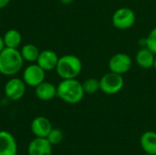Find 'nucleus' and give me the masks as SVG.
<instances>
[{"mask_svg":"<svg viewBox=\"0 0 156 155\" xmlns=\"http://www.w3.org/2000/svg\"><path fill=\"white\" fill-rule=\"evenodd\" d=\"M82 83L76 79H62L57 86V97L69 104L80 103L84 98Z\"/></svg>","mask_w":156,"mask_h":155,"instance_id":"obj_1","label":"nucleus"},{"mask_svg":"<svg viewBox=\"0 0 156 155\" xmlns=\"http://www.w3.org/2000/svg\"><path fill=\"white\" fill-rule=\"evenodd\" d=\"M24 64V59L17 48H5L0 52V73L12 77L17 74Z\"/></svg>","mask_w":156,"mask_h":155,"instance_id":"obj_2","label":"nucleus"},{"mask_svg":"<svg viewBox=\"0 0 156 155\" xmlns=\"http://www.w3.org/2000/svg\"><path fill=\"white\" fill-rule=\"evenodd\" d=\"M82 70V62L75 55L68 54L58 58L56 71L62 79H76Z\"/></svg>","mask_w":156,"mask_h":155,"instance_id":"obj_3","label":"nucleus"},{"mask_svg":"<svg viewBox=\"0 0 156 155\" xmlns=\"http://www.w3.org/2000/svg\"><path fill=\"white\" fill-rule=\"evenodd\" d=\"M124 86L122 75L109 71L100 79V90L107 95H114L120 92Z\"/></svg>","mask_w":156,"mask_h":155,"instance_id":"obj_4","label":"nucleus"},{"mask_svg":"<svg viewBox=\"0 0 156 155\" xmlns=\"http://www.w3.org/2000/svg\"><path fill=\"white\" fill-rule=\"evenodd\" d=\"M136 20L135 13L129 7H121L115 10L112 15V21L114 27L120 30H126L131 28Z\"/></svg>","mask_w":156,"mask_h":155,"instance_id":"obj_5","label":"nucleus"},{"mask_svg":"<svg viewBox=\"0 0 156 155\" xmlns=\"http://www.w3.org/2000/svg\"><path fill=\"white\" fill-rule=\"evenodd\" d=\"M108 66L110 71L123 75L132 69L133 59L126 53H116L110 58Z\"/></svg>","mask_w":156,"mask_h":155,"instance_id":"obj_6","label":"nucleus"},{"mask_svg":"<svg viewBox=\"0 0 156 155\" xmlns=\"http://www.w3.org/2000/svg\"><path fill=\"white\" fill-rule=\"evenodd\" d=\"M26 83L23 79L12 78L5 85L4 92L7 99L11 100H19L26 92Z\"/></svg>","mask_w":156,"mask_h":155,"instance_id":"obj_7","label":"nucleus"},{"mask_svg":"<svg viewBox=\"0 0 156 155\" xmlns=\"http://www.w3.org/2000/svg\"><path fill=\"white\" fill-rule=\"evenodd\" d=\"M46 71L37 64H31L27 66L23 71V80L26 85L36 88L37 85L45 81Z\"/></svg>","mask_w":156,"mask_h":155,"instance_id":"obj_8","label":"nucleus"},{"mask_svg":"<svg viewBox=\"0 0 156 155\" xmlns=\"http://www.w3.org/2000/svg\"><path fill=\"white\" fill-rule=\"evenodd\" d=\"M28 155H52V145L47 138L35 137L27 147Z\"/></svg>","mask_w":156,"mask_h":155,"instance_id":"obj_9","label":"nucleus"},{"mask_svg":"<svg viewBox=\"0 0 156 155\" xmlns=\"http://www.w3.org/2000/svg\"><path fill=\"white\" fill-rule=\"evenodd\" d=\"M58 61V56L51 49H45L40 51L37 60V64L45 71H50L56 69Z\"/></svg>","mask_w":156,"mask_h":155,"instance_id":"obj_10","label":"nucleus"},{"mask_svg":"<svg viewBox=\"0 0 156 155\" xmlns=\"http://www.w3.org/2000/svg\"><path fill=\"white\" fill-rule=\"evenodd\" d=\"M52 129L50 121L44 116L36 117L31 122V132L35 137L47 138Z\"/></svg>","mask_w":156,"mask_h":155,"instance_id":"obj_11","label":"nucleus"},{"mask_svg":"<svg viewBox=\"0 0 156 155\" xmlns=\"http://www.w3.org/2000/svg\"><path fill=\"white\" fill-rule=\"evenodd\" d=\"M17 144L15 137L6 131H0V155H16Z\"/></svg>","mask_w":156,"mask_h":155,"instance_id":"obj_12","label":"nucleus"},{"mask_svg":"<svg viewBox=\"0 0 156 155\" xmlns=\"http://www.w3.org/2000/svg\"><path fill=\"white\" fill-rule=\"evenodd\" d=\"M156 55L148 48L144 47L138 50L135 56V61L137 65L144 69H150L154 68Z\"/></svg>","mask_w":156,"mask_h":155,"instance_id":"obj_13","label":"nucleus"},{"mask_svg":"<svg viewBox=\"0 0 156 155\" xmlns=\"http://www.w3.org/2000/svg\"><path fill=\"white\" fill-rule=\"evenodd\" d=\"M35 94L38 100L48 101L57 96V86L53 83L43 81L35 88Z\"/></svg>","mask_w":156,"mask_h":155,"instance_id":"obj_14","label":"nucleus"},{"mask_svg":"<svg viewBox=\"0 0 156 155\" xmlns=\"http://www.w3.org/2000/svg\"><path fill=\"white\" fill-rule=\"evenodd\" d=\"M140 144L145 153L156 155V132H145L140 139Z\"/></svg>","mask_w":156,"mask_h":155,"instance_id":"obj_15","label":"nucleus"},{"mask_svg":"<svg viewBox=\"0 0 156 155\" xmlns=\"http://www.w3.org/2000/svg\"><path fill=\"white\" fill-rule=\"evenodd\" d=\"M3 39L5 48H17L22 42V35L18 30L11 28L5 33V35L3 36Z\"/></svg>","mask_w":156,"mask_h":155,"instance_id":"obj_16","label":"nucleus"},{"mask_svg":"<svg viewBox=\"0 0 156 155\" xmlns=\"http://www.w3.org/2000/svg\"><path fill=\"white\" fill-rule=\"evenodd\" d=\"M20 53H21V56H22L24 61L34 63V62H37L40 51L35 45L26 44L22 47Z\"/></svg>","mask_w":156,"mask_h":155,"instance_id":"obj_17","label":"nucleus"},{"mask_svg":"<svg viewBox=\"0 0 156 155\" xmlns=\"http://www.w3.org/2000/svg\"><path fill=\"white\" fill-rule=\"evenodd\" d=\"M82 87L85 94H94L100 90V79L95 78L87 79L83 81Z\"/></svg>","mask_w":156,"mask_h":155,"instance_id":"obj_18","label":"nucleus"},{"mask_svg":"<svg viewBox=\"0 0 156 155\" xmlns=\"http://www.w3.org/2000/svg\"><path fill=\"white\" fill-rule=\"evenodd\" d=\"M63 138H64V134L62 131L58 128H53L48 133V135L47 136L48 141L50 143L52 146L59 144L63 141Z\"/></svg>","mask_w":156,"mask_h":155,"instance_id":"obj_19","label":"nucleus"},{"mask_svg":"<svg viewBox=\"0 0 156 155\" xmlns=\"http://www.w3.org/2000/svg\"><path fill=\"white\" fill-rule=\"evenodd\" d=\"M146 48L156 55V26H154L149 35L146 37Z\"/></svg>","mask_w":156,"mask_h":155,"instance_id":"obj_20","label":"nucleus"},{"mask_svg":"<svg viewBox=\"0 0 156 155\" xmlns=\"http://www.w3.org/2000/svg\"><path fill=\"white\" fill-rule=\"evenodd\" d=\"M9 3H10V0H0V9L6 7Z\"/></svg>","mask_w":156,"mask_h":155,"instance_id":"obj_21","label":"nucleus"},{"mask_svg":"<svg viewBox=\"0 0 156 155\" xmlns=\"http://www.w3.org/2000/svg\"><path fill=\"white\" fill-rule=\"evenodd\" d=\"M5 48V42H4L3 37L0 36V52H1Z\"/></svg>","mask_w":156,"mask_h":155,"instance_id":"obj_22","label":"nucleus"},{"mask_svg":"<svg viewBox=\"0 0 156 155\" xmlns=\"http://www.w3.org/2000/svg\"><path fill=\"white\" fill-rule=\"evenodd\" d=\"M62 4H64V5H69V4H71L74 0H59Z\"/></svg>","mask_w":156,"mask_h":155,"instance_id":"obj_23","label":"nucleus"},{"mask_svg":"<svg viewBox=\"0 0 156 155\" xmlns=\"http://www.w3.org/2000/svg\"><path fill=\"white\" fill-rule=\"evenodd\" d=\"M154 68L155 69V70H156V57H155V61H154Z\"/></svg>","mask_w":156,"mask_h":155,"instance_id":"obj_24","label":"nucleus"},{"mask_svg":"<svg viewBox=\"0 0 156 155\" xmlns=\"http://www.w3.org/2000/svg\"><path fill=\"white\" fill-rule=\"evenodd\" d=\"M144 155H154V154H148V153H145V154H144Z\"/></svg>","mask_w":156,"mask_h":155,"instance_id":"obj_25","label":"nucleus"}]
</instances>
